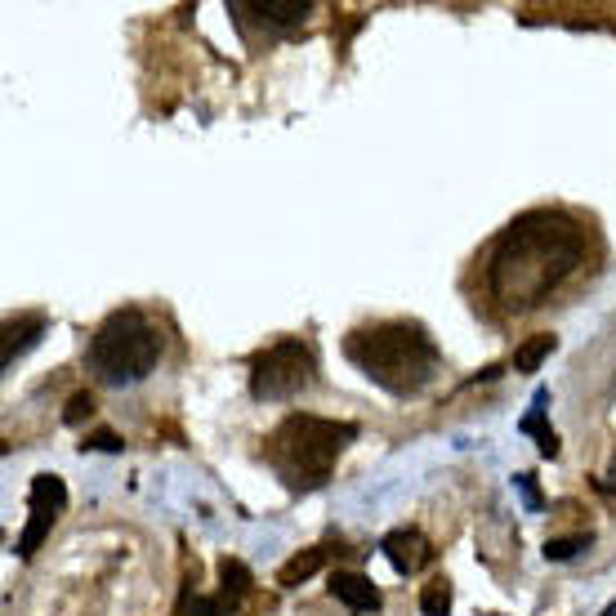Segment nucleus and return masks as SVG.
I'll use <instances>...</instances> for the list:
<instances>
[{
	"label": "nucleus",
	"instance_id": "obj_1",
	"mask_svg": "<svg viewBox=\"0 0 616 616\" xmlns=\"http://www.w3.org/2000/svg\"><path fill=\"white\" fill-rule=\"evenodd\" d=\"M585 264V232L558 210L518 215L487 255V291L500 313L541 309Z\"/></svg>",
	"mask_w": 616,
	"mask_h": 616
},
{
	"label": "nucleus",
	"instance_id": "obj_2",
	"mask_svg": "<svg viewBox=\"0 0 616 616\" xmlns=\"http://www.w3.org/2000/svg\"><path fill=\"white\" fill-rule=\"evenodd\" d=\"M345 353L371 385H381L394 398L424 394L443 371V349L434 345L430 330L411 317H394V322H375V326L353 330L345 340Z\"/></svg>",
	"mask_w": 616,
	"mask_h": 616
},
{
	"label": "nucleus",
	"instance_id": "obj_3",
	"mask_svg": "<svg viewBox=\"0 0 616 616\" xmlns=\"http://www.w3.org/2000/svg\"><path fill=\"white\" fill-rule=\"evenodd\" d=\"M358 438L353 420H322L309 411H295L277 424L264 443V456L273 464V473L291 492H317L330 483V469L345 456V447Z\"/></svg>",
	"mask_w": 616,
	"mask_h": 616
},
{
	"label": "nucleus",
	"instance_id": "obj_4",
	"mask_svg": "<svg viewBox=\"0 0 616 616\" xmlns=\"http://www.w3.org/2000/svg\"><path fill=\"white\" fill-rule=\"evenodd\" d=\"M161 362V330L153 317L138 309H121L99 322L89 340V366L104 375L108 385H134Z\"/></svg>",
	"mask_w": 616,
	"mask_h": 616
},
{
	"label": "nucleus",
	"instance_id": "obj_5",
	"mask_svg": "<svg viewBox=\"0 0 616 616\" xmlns=\"http://www.w3.org/2000/svg\"><path fill=\"white\" fill-rule=\"evenodd\" d=\"M317 385V358L300 340H277L273 349L251 358V398L287 402Z\"/></svg>",
	"mask_w": 616,
	"mask_h": 616
},
{
	"label": "nucleus",
	"instance_id": "obj_6",
	"mask_svg": "<svg viewBox=\"0 0 616 616\" xmlns=\"http://www.w3.org/2000/svg\"><path fill=\"white\" fill-rule=\"evenodd\" d=\"M63 505H68L63 479H55V473H36L32 487H27V528L14 541L19 558H32L45 545V536H50V528H55V518L63 514Z\"/></svg>",
	"mask_w": 616,
	"mask_h": 616
},
{
	"label": "nucleus",
	"instance_id": "obj_7",
	"mask_svg": "<svg viewBox=\"0 0 616 616\" xmlns=\"http://www.w3.org/2000/svg\"><path fill=\"white\" fill-rule=\"evenodd\" d=\"M381 549H385V558L394 563L398 577H415L424 563H434V545L424 541V532H415V528H394V532L381 541Z\"/></svg>",
	"mask_w": 616,
	"mask_h": 616
},
{
	"label": "nucleus",
	"instance_id": "obj_8",
	"mask_svg": "<svg viewBox=\"0 0 616 616\" xmlns=\"http://www.w3.org/2000/svg\"><path fill=\"white\" fill-rule=\"evenodd\" d=\"M330 594H336L349 612H381V590L362 572H330Z\"/></svg>",
	"mask_w": 616,
	"mask_h": 616
},
{
	"label": "nucleus",
	"instance_id": "obj_9",
	"mask_svg": "<svg viewBox=\"0 0 616 616\" xmlns=\"http://www.w3.org/2000/svg\"><path fill=\"white\" fill-rule=\"evenodd\" d=\"M45 336V313H19L5 322V353H0V362L14 366V358H23L36 340Z\"/></svg>",
	"mask_w": 616,
	"mask_h": 616
},
{
	"label": "nucleus",
	"instance_id": "obj_10",
	"mask_svg": "<svg viewBox=\"0 0 616 616\" xmlns=\"http://www.w3.org/2000/svg\"><path fill=\"white\" fill-rule=\"evenodd\" d=\"M326 554H330V545H313V549H300L295 558H287L277 567V585L281 590H295V585H304L309 577H317L322 567H326Z\"/></svg>",
	"mask_w": 616,
	"mask_h": 616
},
{
	"label": "nucleus",
	"instance_id": "obj_11",
	"mask_svg": "<svg viewBox=\"0 0 616 616\" xmlns=\"http://www.w3.org/2000/svg\"><path fill=\"white\" fill-rule=\"evenodd\" d=\"M545 407H549V389H536L532 411L523 415V424H518V430L536 438V447H541V456H545V460H558V451H563V447H558V434L545 424Z\"/></svg>",
	"mask_w": 616,
	"mask_h": 616
},
{
	"label": "nucleus",
	"instance_id": "obj_12",
	"mask_svg": "<svg viewBox=\"0 0 616 616\" xmlns=\"http://www.w3.org/2000/svg\"><path fill=\"white\" fill-rule=\"evenodd\" d=\"M219 581H224V599L228 603H242L251 594V585H255L251 567L242 558H219Z\"/></svg>",
	"mask_w": 616,
	"mask_h": 616
},
{
	"label": "nucleus",
	"instance_id": "obj_13",
	"mask_svg": "<svg viewBox=\"0 0 616 616\" xmlns=\"http://www.w3.org/2000/svg\"><path fill=\"white\" fill-rule=\"evenodd\" d=\"M259 19H273V23H304L313 14L309 0H255L251 5Z\"/></svg>",
	"mask_w": 616,
	"mask_h": 616
},
{
	"label": "nucleus",
	"instance_id": "obj_14",
	"mask_svg": "<svg viewBox=\"0 0 616 616\" xmlns=\"http://www.w3.org/2000/svg\"><path fill=\"white\" fill-rule=\"evenodd\" d=\"M554 349H558V340L549 336V330H541V336H532L528 345H518V353H514V371H541V362H545Z\"/></svg>",
	"mask_w": 616,
	"mask_h": 616
},
{
	"label": "nucleus",
	"instance_id": "obj_15",
	"mask_svg": "<svg viewBox=\"0 0 616 616\" xmlns=\"http://www.w3.org/2000/svg\"><path fill=\"white\" fill-rule=\"evenodd\" d=\"M420 612L424 616H451V581L447 577H434L420 590Z\"/></svg>",
	"mask_w": 616,
	"mask_h": 616
},
{
	"label": "nucleus",
	"instance_id": "obj_16",
	"mask_svg": "<svg viewBox=\"0 0 616 616\" xmlns=\"http://www.w3.org/2000/svg\"><path fill=\"white\" fill-rule=\"evenodd\" d=\"M232 612H237V603H228L224 594H202V599L179 607V616H232Z\"/></svg>",
	"mask_w": 616,
	"mask_h": 616
},
{
	"label": "nucleus",
	"instance_id": "obj_17",
	"mask_svg": "<svg viewBox=\"0 0 616 616\" xmlns=\"http://www.w3.org/2000/svg\"><path fill=\"white\" fill-rule=\"evenodd\" d=\"M581 549H590V536H585V532H577V536H554V541H545V558H549V563H567V558H577Z\"/></svg>",
	"mask_w": 616,
	"mask_h": 616
},
{
	"label": "nucleus",
	"instance_id": "obj_18",
	"mask_svg": "<svg viewBox=\"0 0 616 616\" xmlns=\"http://www.w3.org/2000/svg\"><path fill=\"white\" fill-rule=\"evenodd\" d=\"M94 415V394H72L68 398V411H63V424H81Z\"/></svg>",
	"mask_w": 616,
	"mask_h": 616
},
{
	"label": "nucleus",
	"instance_id": "obj_19",
	"mask_svg": "<svg viewBox=\"0 0 616 616\" xmlns=\"http://www.w3.org/2000/svg\"><path fill=\"white\" fill-rule=\"evenodd\" d=\"M514 487L523 492L528 509H545V496H541V487H536V479H532V473H518V479H514Z\"/></svg>",
	"mask_w": 616,
	"mask_h": 616
},
{
	"label": "nucleus",
	"instance_id": "obj_20",
	"mask_svg": "<svg viewBox=\"0 0 616 616\" xmlns=\"http://www.w3.org/2000/svg\"><path fill=\"white\" fill-rule=\"evenodd\" d=\"M121 447H125V443H121L112 430H99L94 438H85V443H81V451H121Z\"/></svg>",
	"mask_w": 616,
	"mask_h": 616
},
{
	"label": "nucleus",
	"instance_id": "obj_21",
	"mask_svg": "<svg viewBox=\"0 0 616 616\" xmlns=\"http://www.w3.org/2000/svg\"><path fill=\"white\" fill-rule=\"evenodd\" d=\"M599 616H616V603H607V607H603V612H599Z\"/></svg>",
	"mask_w": 616,
	"mask_h": 616
}]
</instances>
